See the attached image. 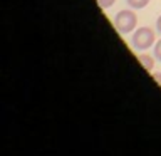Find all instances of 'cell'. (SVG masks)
Returning a JSON list of instances; mask_svg holds the SVG:
<instances>
[{"label": "cell", "mask_w": 161, "mask_h": 156, "mask_svg": "<svg viewBox=\"0 0 161 156\" xmlns=\"http://www.w3.org/2000/svg\"><path fill=\"white\" fill-rule=\"evenodd\" d=\"M154 59L156 57H151L149 54H139L138 55V60L141 62V65L148 70V72H151L153 70V67H154Z\"/></svg>", "instance_id": "cell-3"}, {"label": "cell", "mask_w": 161, "mask_h": 156, "mask_svg": "<svg viewBox=\"0 0 161 156\" xmlns=\"http://www.w3.org/2000/svg\"><path fill=\"white\" fill-rule=\"evenodd\" d=\"M96 2H97L99 5H101V8H111L113 7V5L116 3V0H96Z\"/></svg>", "instance_id": "cell-6"}, {"label": "cell", "mask_w": 161, "mask_h": 156, "mask_svg": "<svg viewBox=\"0 0 161 156\" xmlns=\"http://www.w3.org/2000/svg\"><path fill=\"white\" fill-rule=\"evenodd\" d=\"M156 32L161 34V15H159L158 19H156Z\"/></svg>", "instance_id": "cell-8"}, {"label": "cell", "mask_w": 161, "mask_h": 156, "mask_svg": "<svg viewBox=\"0 0 161 156\" xmlns=\"http://www.w3.org/2000/svg\"><path fill=\"white\" fill-rule=\"evenodd\" d=\"M156 44V32L149 27H139L131 37V45L136 50H148Z\"/></svg>", "instance_id": "cell-2"}, {"label": "cell", "mask_w": 161, "mask_h": 156, "mask_svg": "<svg viewBox=\"0 0 161 156\" xmlns=\"http://www.w3.org/2000/svg\"><path fill=\"white\" fill-rule=\"evenodd\" d=\"M114 27L119 34H129V32H134L136 27H138V15H136L134 8H124V10H119L114 17Z\"/></svg>", "instance_id": "cell-1"}, {"label": "cell", "mask_w": 161, "mask_h": 156, "mask_svg": "<svg viewBox=\"0 0 161 156\" xmlns=\"http://www.w3.org/2000/svg\"><path fill=\"white\" fill-rule=\"evenodd\" d=\"M153 50H154V57L161 62V39L156 40V44L153 45Z\"/></svg>", "instance_id": "cell-5"}, {"label": "cell", "mask_w": 161, "mask_h": 156, "mask_svg": "<svg viewBox=\"0 0 161 156\" xmlns=\"http://www.w3.org/2000/svg\"><path fill=\"white\" fill-rule=\"evenodd\" d=\"M126 2H128V5L131 8L138 10V8H144L149 3V0H126Z\"/></svg>", "instance_id": "cell-4"}, {"label": "cell", "mask_w": 161, "mask_h": 156, "mask_svg": "<svg viewBox=\"0 0 161 156\" xmlns=\"http://www.w3.org/2000/svg\"><path fill=\"white\" fill-rule=\"evenodd\" d=\"M151 75H153V79L158 82V86H161V72H153Z\"/></svg>", "instance_id": "cell-7"}]
</instances>
